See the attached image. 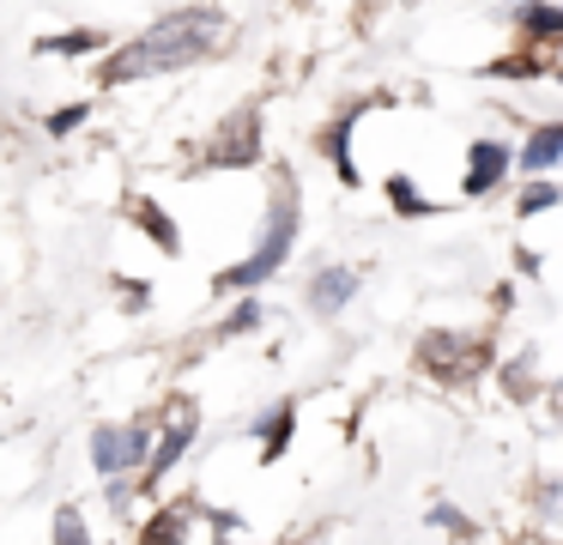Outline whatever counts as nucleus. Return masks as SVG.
<instances>
[{
  "mask_svg": "<svg viewBox=\"0 0 563 545\" xmlns=\"http://www.w3.org/2000/svg\"><path fill=\"white\" fill-rule=\"evenodd\" d=\"M224 43V12L219 7H183V12H164L152 31H140L134 43H122L110 61H103L98 79L103 85H128V79H152V73H176V67H195L200 55Z\"/></svg>",
  "mask_w": 563,
  "mask_h": 545,
  "instance_id": "1",
  "label": "nucleus"
},
{
  "mask_svg": "<svg viewBox=\"0 0 563 545\" xmlns=\"http://www.w3.org/2000/svg\"><path fill=\"white\" fill-rule=\"evenodd\" d=\"M291 242H297V182L279 176V194L267 200V225H261V242L243 266H224L212 279V291H255L261 279H273L285 261H291Z\"/></svg>",
  "mask_w": 563,
  "mask_h": 545,
  "instance_id": "2",
  "label": "nucleus"
},
{
  "mask_svg": "<svg viewBox=\"0 0 563 545\" xmlns=\"http://www.w3.org/2000/svg\"><path fill=\"white\" fill-rule=\"evenodd\" d=\"M152 455V424L134 418V424H98L91 430V467L103 472V479H128V472H140Z\"/></svg>",
  "mask_w": 563,
  "mask_h": 545,
  "instance_id": "3",
  "label": "nucleus"
},
{
  "mask_svg": "<svg viewBox=\"0 0 563 545\" xmlns=\"http://www.w3.org/2000/svg\"><path fill=\"white\" fill-rule=\"evenodd\" d=\"M207 164L212 170L261 164V116H255V109H236V116L219 121V133H212V145H207Z\"/></svg>",
  "mask_w": 563,
  "mask_h": 545,
  "instance_id": "4",
  "label": "nucleus"
},
{
  "mask_svg": "<svg viewBox=\"0 0 563 545\" xmlns=\"http://www.w3.org/2000/svg\"><path fill=\"white\" fill-rule=\"evenodd\" d=\"M176 406V418H170V430L152 443V455H146V467H140V479L146 484H164V472L176 467V460L188 455V443H195V430H200V406L195 400H170Z\"/></svg>",
  "mask_w": 563,
  "mask_h": 545,
  "instance_id": "5",
  "label": "nucleus"
},
{
  "mask_svg": "<svg viewBox=\"0 0 563 545\" xmlns=\"http://www.w3.org/2000/svg\"><path fill=\"white\" fill-rule=\"evenodd\" d=\"M466 351H473V346H466V334H442V327L418 339V363H424L430 375H442V382H461V375L473 370Z\"/></svg>",
  "mask_w": 563,
  "mask_h": 545,
  "instance_id": "6",
  "label": "nucleus"
},
{
  "mask_svg": "<svg viewBox=\"0 0 563 545\" xmlns=\"http://www.w3.org/2000/svg\"><path fill=\"white\" fill-rule=\"evenodd\" d=\"M466 164H473V170H466L461 194H473V200H478V194H490V188H497L503 176H509L515 152H509V145H503V140H478L473 152H466Z\"/></svg>",
  "mask_w": 563,
  "mask_h": 545,
  "instance_id": "7",
  "label": "nucleus"
},
{
  "mask_svg": "<svg viewBox=\"0 0 563 545\" xmlns=\"http://www.w3.org/2000/svg\"><path fill=\"white\" fill-rule=\"evenodd\" d=\"M352 297H357V273H352V266H321V273L309 279V303H316V315H340Z\"/></svg>",
  "mask_w": 563,
  "mask_h": 545,
  "instance_id": "8",
  "label": "nucleus"
},
{
  "mask_svg": "<svg viewBox=\"0 0 563 545\" xmlns=\"http://www.w3.org/2000/svg\"><path fill=\"white\" fill-rule=\"evenodd\" d=\"M357 116H364V109H345V116H333L328 128H321V152H328L333 170H340L345 188L357 182V164H352V128H357Z\"/></svg>",
  "mask_w": 563,
  "mask_h": 545,
  "instance_id": "9",
  "label": "nucleus"
},
{
  "mask_svg": "<svg viewBox=\"0 0 563 545\" xmlns=\"http://www.w3.org/2000/svg\"><path fill=\"white\" fill-rule=\"evenodd\" d=\"M291 430H297V406L291 400H279V406L267 412V418L255 424V436H261V460H285V448H291Z\"/></svg>",
  "mask_w": 563,
  "mask_h": 545,
  "instance_id": "10",
  "label": "nucleus"
},
{
  "mask_svg": "<svg viewBox=\"0 0 563 545\" xmlns=\"http://www.w3.org/2000/svg\"><path fill=\"white\" fill-rule=\"evenodd\" d=\"M558 157H563V121H545V128L527 133V145H521V157H515V164L533 170V176H545Z\"/></svg>",
  "mask_w": 563,
  "mask_h": 545,
  "instance_id": "11",
  "label": "nucleus"
},
{
  "mask_svg": "<svg viewBox=\"0 0 563 545\" xmlns=\"http://www.w3.org/2000/svg\"><path fill=\"white\" fill-rule=\"evenodd\" d=\"M128 218H134V225L146 230V237L158 242L164 254H183V230H176L170 218H164V206H158V200H146V194H140V200L128 206Z\"/></svg>",
  "mask_w": 563,
  "mask_h": 545,
  "instance_id": "12",
  "label": "nucleus"
},
{
  "mask_svg": "<svg viewBox=\"0 0 563 545\" xmlns=\"http://www.w3.org/2000/svg\"><path fill=\"white\" fill-rule=\"evenodd\" d=\"M188 539V509H176V503H164L158 515L140 527V545H183Z\"/></svg>",
  "mask_w": 563,
  "mask_h": 545,
  "instance_id": "13",
  "label": "nucleus"
},
{
  "mask_svg": "<svg viewBox=\"0 0 563 545\" xmlns=\"http://www.w3.org/2000/svg\"><path fill=\"white\" fill-rule=\"evenodd\" d=\"M388 200H394V212H400V218H424V212H437V200H424V194L412 188V176H388Z\"/></svg>",
  "mask_w": 563,
  "mask_h": 545,
  "instance_id": "14",
  "label": "nucleus"
},
{
  "mask_svg": "<svg viewBox=\"0 0 563 545\" xmlns=\"http://www.w3.org/2000/svg\"><path fill=\"white\" fill-rule=\"evenodd\" d=\"M515 19H521L533 36H545V43H551V36H563V12L551 7V0H533V7H521Z\"/></svg>",
  "mask_w": 563,
  "mask_h": 545,
  "instance_id": "15",
  "label": "nucleus"
},
{
  "mask_svg": "<svg viewBox=\"0 0 563 545\" xmlns=\"http://www.w3.org/2000/svg\"><path fill=\"white\" fill-rule=\"evenodd\" d=\"M55 545H91V527H86V515H79V503L55 509Z\"/></svg>",
  "mask_w": 563,
  "mask_h": 545,
  "instance_id": "16",
  "label": "nucleus"
},
{
  "mask_svg": "<svg viewBox=\"0 0 563 545\" xmlns=\"http://www.w3.org/2000/svg\"><path fill=\"white\" fill-rule=\"evenodd\" d=\"M103 36L98 31H62V36H43V55H91Z\"/></svg>",
  "mask_w": 563,
  "mask_h": 545,
  "instance_id": "17",
  "label": "nucleus"
},
{
  "mask_svg": "<svg viewBox=\"0 0 563 545\" xmlns=\"http://www.w3.org/2000/svg\"><path fill=\"white\" fill-rule=\"evenodd\" d=\"M249 327H261V297H243V303H236V309L224 315L219 334H224V339H236V334H249Z\"/></svg>",
  "mask_w": 563,
  "mask_h": 545,
  "instance_id": "18",
  "label": "nucleus"
},
{
  "mask_svg": "<svg viewBox=\"0 0 563 545\" xmlns=\"http://www.w3.org/2000/svg\"><path fill=\"white\" fill-rule=\"evenodd\" d=\"M485 73H497V79H533V73H545V61L539 55H503L497 67H485Z\"/></svg>",
  "mask_w": 563,
  "mask_h": 545,
  "instance_id": "19",
  "label": "nucleus"
},
{
  "mask_svg": "<svg viewBox=\"0 0 563 545\" xmlns=\"http://www.w3.org/2000/svg\"><path fill=\"white\" fill-rule=\"evenodd\" d=\"M545 206H558V188H551V182H533V188L515 200V212H521V218H539Z\"/></svg>",
  "mask_w": 563,
  "mask_h": 545,
  "instance_id": "20",
  "label": "nucleus"
},
{
  "mask_svg": "<svg viewBox=\"0 0 563 545\" xmlns=\"http://www.w3.org/2000/svg\"><path fill=\"white\" fill-rule=\"evenodd\" d=\"M430 521H437L442 533H454V539H473V521H466L461 509H449V503H437V509H430Z\"/></svg>",
  "mask_w": 563,
  "mask_h": 545,
  "instance_id": "21",
  "label": "nucleus"
},
{
  "mask_svg": "<svg viewBox=\"0 0 563 545\" xmlns=\"http://www.w3.org/2000/svg\"><path fill=\"white\" fill-rule=\"evenodd\" d=\"M86 116H91L86 103H67V109H55V116H49V133H74V128H79V121H86Z\"/></svg>",
  "mask_w": 563,
  "mask_h": 545,
  "instance_id": "22",
  "label": "nucleus"
},
{
  "mask_svg": "<svg viewBox=\"0 0 563 545\" xmlns=\"http://www.w3.org/2000/svg\"><path fill=\"white\" fill-rule=\"evenodd\" d=\"M103 484H110V503L128 509V479H103Z\"/></svg>",
  "mask_w": 563,
  "mask_h": 545,
  "instance_id": "23",
  "label": "nucleus"
}]
</instances>
